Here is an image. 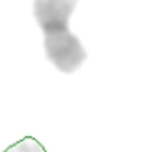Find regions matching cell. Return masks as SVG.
I'll return each instance as SVG.
<instances>
[{
	"instance_id": "cell-1",
	"label": "cell",
	"mask_w": 151,
	"mask_h": 152,
	"mask_svg": "<svg viewBox=\"0 0 151 152\" xmlns=\"http://www.w3.org/2000/svg\"><path fill=\"white\" fill-rule=\"evenodd\" d=\"M78 0H34L32 11L43 32V48L52 66L64 73H76L87 60V51L71 32L70 20Z\"/></svg>"
},
{
	"instance_id": "cell-2",
	"label": "cell",
	"mask_w": 151,
	"mask_h": 152,
	"mask_svg": "<svg viewBox=\"0 0 151 152\" xmlns=\"http://www.w3.org/2000/svg\"><path fill=\"white\" fill-rule=\"evenodd\" d=\"M7 152H44V149L39 145L36 140H32V138H25V140L18 142L16 145H13Z\"/></svg>"
}]
</instances>
